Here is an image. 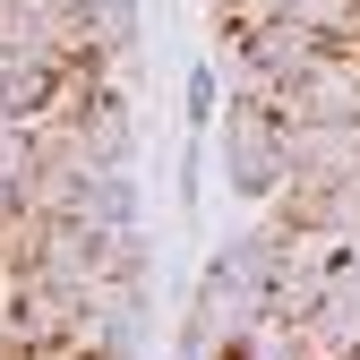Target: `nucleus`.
Masks as SVG:
<instances>
[{
	"instance_id": "obj_1",
	"label": "nucleus",
	"mask_w": 360,
	"mask_h": 360,
	"mask_svg": "<svg viewBox=\"0 0 360 360\" xmlns=\"http://www.w3.org/2000/svg\"><path fill=\"white\" fill-rule=\"evenodd\" d=\"M275 309V283H257L240 275V266H206V283L189 300V335H180V360H223V352H240V335Z\"/></svg>"
},
{
	"instance_id": "obj_2",
	"label": "nucleus",
	"mask_w": 360,
	"mask_h": 360,
	"mask_svg": "<svg viewBox=\"0 0 360 360\" xmlns=\"http://www.w3.org/2000/svg\"><path fill=\"white\" fill-rule=\"evenodd\" d=\"M223 172H232V189H249V198H283V180H292V120L275 103L240 95L223 112Z\"/></svg>"
},
{
	"instance_id": "obj_3",
	"label": "nucleus",
	"mask_w": 360,
	"mask_h": 360,
	"mask_svg": "<svg viewBox=\"0 0 360 360\" xmlns=\"http://www.w3.org/2000/svg\"><path fill=\"white\" fill-rule=\"evenodd\" d=\"M309 352H318V360H360V249L335 257L326 300L309 309Z\"/></svg>"
},
{
	"instance_id": "obj_4",
	"label": "nucleus",
	"mask_w": 360,
	"mask_h": 360,
	"mask_svg": "<svg viewBox=\"0 0 360 360\" xmlns=\"http://www.w3.org/2000/svg\"><path fill=\"white\" fill-rule=\"evenodd\" d=\"M352 172H360V120H292V180L300 189H326V180H352Z\"/></svg>"
},
{
	"instance_id": "obj_5",
	"label": "nucleus",
	"mask_w": 360,
	"mask_h": 360,
	"mask_svg": "<svg viewBox=\"0 0 360 360\" xmlns=\"http://www.w3.org/2000/svg\"><path fill=\"white\" fill-rule=\"evenodd\" d=\"M326 43H335V34H318L309 18H292V9H283V18H266L257 34H240V60H249L257 77H283V86H292L309 60L326 52Z\"/></svg>"
},
{
	"instance_id": "obj_6",
	"label": "nucleus",
	"mask_w": 360,
	"mask_h": 360,
	"mask_svg": "<svg viewBox=\"0 0 360 360\" xmlns=\"http://www.w3.org/2000/svg\"><path fill=\"white\" fill-rule=\"evenodd\" d=\"M77 223H86V232H138V189H129V172H95V180H86V189H77Z\"/></svg>"
},
{
	"instance_id": "obj_7",
	"label": "nucleus",
	"mask_w": 360,
	"mask_h": 360,
	"mask_svg": "<svg viewBox=\"0 0 360 360\" xmlns=\"http://www.w3.org/2000/svg\"><path fill=\"white\" fill-rule=\"evenodd\" d=\"M52 86H60V69H52V60H34V52H9V43H0V112L34 120L43 103H52Z\"/></svg>"
},
{
	"instance_id": "obj_8",
	"label": "nucleus",
	"mask_w": 360,
	"mask_h": 360,
	"mask_svg": "<svg viewBox=\"0 0 360 360\" xmlns=\"http://www.w3.org/2000/svg\"><path fill=\"white\" fill-rule=\"evenodd\" d=\"M240 360H318V352H309V318H292V309H266V318L240 335Z\"/></svg>"
},
{
	"instance_id": "obj_9",
	"label": "nucleus",
	"mask_w": 360,
	"mask_h": 360,
	"mask_svg": "<svg viewBox=\"0 0 360 360\" xmlns=\"http://www.w3.org/2000/svg\"><path fill=\"white\" fill-rule=\"evenodd\" d=\"M214 18H223V34L240 43V34H257L266 18H283V0H214Z\"/></svg>"
},
{
	"instance_id": "obj_10",
	"label": "nucleus",
	"mask_w": 360,
	"mask_h": 360,
	"mask_svg": "<svg viewBox=\"0 0 360 360\" xmlns=\"http://www.w3.org/2000/svg\"><path fill=\"white\" fill-rule=\"evenodd\" d=\"M86 9H120V0H86Z\"/></svg>"
},
{
	"instance_id": "obj_11",
	"label": "nucleus",
	"mask_w": 360,
	"mask_h": 360,
	"mask_svg": "<svg viewBox=\"0 0 360 360\" xmlns=\"http://www.w3.org/2000/svg\"><path fill=\"white\" fill-rule=\"evenodd\" d=\"M223 360H240V352H223Z\"/></svg>"
}]
</instances>
